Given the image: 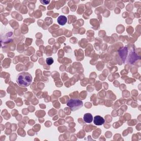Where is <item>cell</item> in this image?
<instances>
[{"mask_svg":"<svg viewBox=\"0 0 141 141\" xmlns=\"http://www.w3.org/2000/svg\"><path fill=\"white\" fill-rule=\"evenodd\" d=\"M32 82V77L29 73L23 72L18 75L17 82L19 85L26 87L29 85Z\"/></svg>","mask_w":141,"mask_h":141,"instance_id":"cell-1","label":"cell"},{"mask_svg":"<svg viewBox=\"0 0 141 141\" xmlns=\"http://www.w3.org/2000/svg\"><path fill=\"white\" fill-rule=\"evenodd\" d=\"M67 104L72 111H76L82 107L83 102L78 99H70Z\"/></svg>","mask_w":141,"mask_h":141,"instance_id":"cell-2","label":"cell"},{"mask_svg":"<svg viewBox=\"0 0 141 141\" xmlns=\"http://www.w3.org/2000/svg\"><path fill=\"white\" fill-rule=\"evenodd\" d=\"M94 124L95 125L97 126H101L105 122V120L103 117H102L100 116H95L94 118Z\"/></svg>","mask_w":141,"mask_h":141,"instance_id":"cell-3","label":"cell"},{"mask_svg":"<svg viewBox=\"0 0 141 141\" xmlns=\"http://www.w3.org/2000/svg\"><path fill=\"white\" fill-rule=\"evenodd\" d=\"M83 119L85 122L90 124L93 121V117L92 115L90 113H86L84 115V116H83Z\"/></svg>","mask_w":141,"mask_h":141,"instance_id":"cell-4","label":"cell"},{"mask_svg":"<svg viewBox=\"0 0 141 141\" xmlns=\"http://www.w3.org/2000/svg\"><path fill=\"white\" fill-rule=\"evenodd\" d=\"M67 22V19L65 15H60L57 18V22L61 25H65Z\"/></svg>","mask_w":141,"mask_h":141,"instance_id":"cell-5","label":"cell"},{"mask_svg":"<svg viewBox=\"0 0 141 141\" xmlns=\"http://www.w3.org/2000/svg\"><path fill=\"white\" fill-rule=\"evenodd\" d=\"M46 63H47V64L48 65H52V64L53 62H54L53 59H52V58H51V57H49V58H47V59H46Z\"/></svg>","mask_w":141,"mask_h":141,"instance_id":"cell-6","label":"cell"},{"mask_svg":"<svg viewBox=\"0 0 141 141\" xmlns=\"http://www.w3.org/2000/svg\"><path fill=\"white\" fill-rule=\"evenodd\" d=\"M41 3H42L43 4H45V5H47L48 4H49L50 3V1H40Z\"/></svg>","mask_w":141,"mask_h":141,"instance_id":"cell-7","label":"cell"}]
</instances>
